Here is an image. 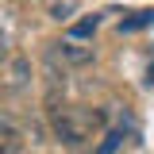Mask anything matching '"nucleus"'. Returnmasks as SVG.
<instances>
[{"label":"nucleus","instance_id":"nucleus-6","mask_svg":"<svg viewBox=\"0 0 154 154\" xmlns=\"http://www.w3.org/2000/svg\"><path fill=\"white\" fill-rule=\"evenodd\" d=\"M96 27H100V16H85V19H77L73 27H69V42L93 38V35H96Z\"/></svg>","mask_w":154,"mask_h":154},{"label":"nucleus","instance_id":"nucleus-10","mask_svg":"<svg viewBox=\"0 0 154 154\" xmlns=\"http://www.w3.org/2000/svg\"><path fill=\"white\" fill-rule=\"evenodd\" d=\"M146 85L154 89V62H150V69H146Z\"/></svg>","mask_w":154,"mask_h":154},{"label":"nucleus","instance_id":"nucleus-3","mask_svg":"<svg viewBox=\"0 0 154 154\" xmlns=\"http://www.w3.org/2000/svg\"><path fill=\"white\" fill-rule=\"evenodd\" d=\"M50 58L62 62V69H66V66H89V62H96V50L66 38V42H50Z\"/></svg>","mask_w":154,"mask_h":154},{"label":"nucleus","instance_id":"nucleus-1","mask_svg":"<svg viewBox=\"0 0 154 154\" xmlns=\"http://www.w3.org/2000/svg\"><path fill=\"white\" fill-rule=\"evenodd\" d=\"M104 123H108V116L100 112V108H69V104H62L58 112H50V135H54L62 146L89 143L93 131H100Z\"/></svg>","mask_w":154,"mask_h":154},{"label":"nucleus","instance_id":"nucleus-8","mask_svg":"<svg viewBox=\"0 0 154 154\" xmlns=\"http://www.w3.org/2000/svg\"><path fill=\"white\" fill-rule=\"evenodd\" d=\"M119 139H123V131H108V135H104V143L96 146V154H112L116 146H119Z\"/></svg>","mask_w":154,"mask_h":154},{"label":"nucleus","instance_id":"nucleus-5","mask_svg":"<svg viewBox=\"0 0 154 154\" xmlns=\"http://www.w3.org/2000/svg\"><path fill=\"white\" fill-rule=\"evenodd\" d=\"M23 146H27V135L19 131L12 119L0 116V154H23Z\"/></svg>","mask_w":154,"mask_h":154},{"label":"nucleus","instance_id":"nucleus-2","mask_svg":"<svg viewBox=\"0 0 154 154\" xmlns=\"http://www.w3.org/2000/svg\"><path fill=\"white\" fill-rule=\"evenodd\" d=\"M62 104H66V69L46 66V77H42V108L50 116V112H58Z\"/></svg>","mask_w":154,"mask_h":154},{"label":"nucleus","instance_id":"nucleus-9","mask_svg":"<svg viewBox=\"0 0 154 154\" xmlns=\"http://www.w3.org/2000/svg\"><path fill=\"white\" fill-rule=\"evenodd\" d=\"M50 16L54 19H69L73 16V4H69V0H66V4H50Z\"/></svg>","mask_w":154,"mask_h":154},{"label":"nucleus","instance_id":"nucleus-4","mask_svg":"<svg viewBox=\"0 0 154 154\" xmlns=\"http://www.w3.org/2000/svg\"><path fill=\"white\" fill-rule=\"evenodd\" d=\"M31 85V62L23 54H16L8 62V69H4V93H19V89H27Z\"/></svg>","mask_w":154,"mask_h":154},{"label":"nucleus","instance_id":"nucleus-7","mask_svg":"<svg viewBox=\"0 0 154 154\" xmlns=\"http://www.w3.org/2000/svg\"><path fill=\"white\" fill-rule=\"evenodd\" d=\"M154 23V8H143V12H135L131 19H123V23H119V31H123V35H131V31H143V27H150Z\"/></svg>","mask_w":154,"mask_h":154}]
</instances>
